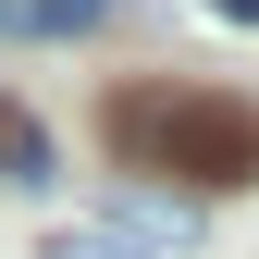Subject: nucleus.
<instances>
[{"mask_svg": "<svg viewBox=\"0 0 259 259\" xmlns=\"http://www.w3.org/2000/svg\"><path fill=\"white\" fill-rule=\"evenodd\" d=\"M111 160L173 185H259V111L222 87H123L111 99Z\"/></svg>", "mask_w": 259, "mask_h": 259, "instance_id": "obj_1", "label": "nucleus"}, {"mask_svg": "<svg viewBox=\"0 0 259 259\" xmlns=\"http://www.w3.org/2000/svg\"><path fill=\"white\" fill-rule=\"evenodd\" d=\"M37 259H198V210H160V198H111V210H74L50 222Z\"/></svg>", "mask_w": 259, "mask_h": 259, "instance_id": "obj_2", "label": "nucleus"}, {"mask_svg": "<svg viewBox=\"0 0 259 259\" xmlns=\"http://www.w3.org/2000/svg\"><path fill=\"white\" fill-rule=\"evenodd\" d=\"M111 0H0V37H87Z\"/></svg>", "mask_w": 259, "mask_h": 259, "instance_id": "obj_3", "label": "nucleus"}, {"mask_svg": "<svg viewBox=\"0 0 259 259\" xmlns=\"http://www.w3.org/2000/svg\"><path fill=\"white\" fill-rule=\"evenodd\" d=\"M50 173V136H37V123H13V111H0V185H37Z\"/></svg>", "mask_w": 259, "mask_h": 259, "instance_id": "obj_4", "label": "nucleus"}, {"mask_svg": "<svg viewBox=\"0 0 259 259\" xmlns=\"http://www.w3.org/2000/svg\"><path fill=\"white\" fill-rule=\"evenodd\" d=\"M210 13H235V25H259V0H210Z\"/></svg>", "mask_w": 259, "mask_h": 259, "instance_id": "obj_5", "label": "nucleus"}]
</instances>
